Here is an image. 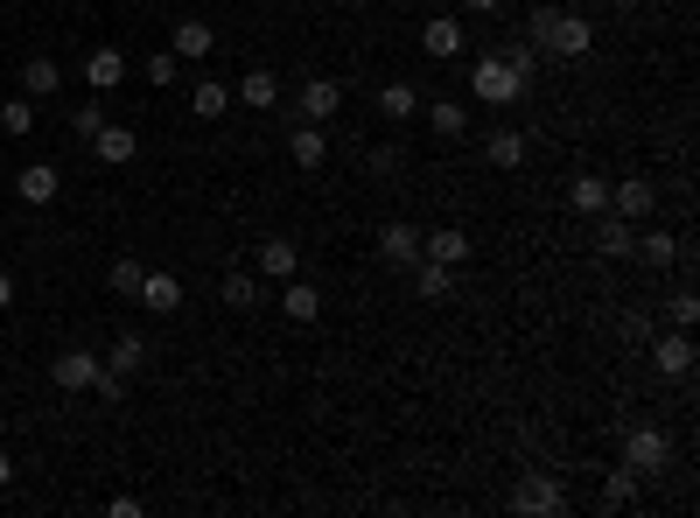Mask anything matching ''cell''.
I'll return each instance as SVG.
<instances>
[{
  "instance_id": "1",
  "label": "cell",
  "mask_w": 700,
  "mask_h": 518,
  "mask_svg": "<svg viewBox=\"0 0 700 518\" xmlns=\"http://www.w3.org/2000/svg\"><path fill=\"white\" fill-rule=\"evenodd\" d=\"M525 43H533V49H554V56H589V49H596V22H589V14H575V8H540Z\"/></svg>"
},
{
  "instance_id": "2",
  "label": "cell",
  "mask_w": 700,
  "mask_h": 518,
  "mask_svg": "<svg viewBox=\"0 0 700 518\" xmlns=\"http://www.w3.org/2000/svg\"><path fill=\"white\" fill-rule=\"evenodd\" d=\"M525 91H533V85H525L504 56H477V64H469V99H484V106H519Z\"/></svg>"
},
{
  "instance_id": "3",
  "label": "cell",
  "mask_w": 700,
  "mask_h": 518,
  "mask_svg": "<svg viewBox=\"0 0 700 518\" xmlns=\"http://www.w3.org/2000/svg\"><path fill=\"white\" fill-rule=\"evenodd\" d=\"M666 463H673V441H666V428H652V420L623 428V470H637V476H658Z\"/></svg>"
},
{
  "instance_id": "4",
  "label": "cell",
  "mask_w": 700,
  "mask_h": 518,
  "mask_svg": "<svg viewBox=\"0 0 700 518\" xmlns=\"http://www.w3.org/2000/svg\"><path fill=\"white\" fill-rule=\"evenodd\" d=\"M560 505H567L560 476H546V470H525V476H519V491H512V511H525V518H540V511H546V518H554Z\"/></svg>"
},
{
  "instance_id": "5",
  "label": "cell",
  "mask_w": 700,
  "mask_h": 518,
  "mask_svg": "<svg viewBox=\"0 0 700 518\" xmlns=\"http://www.w3.org/2000/svg\"><path fill=\"white\" fill-rule=\"evenodd\" d=\"M99 351H85V343H70V351H56L49 357V386H64V393H91V378H99Z\"/></svg>"
},
{
  "instance_id": "6",
  "label": "cell",
  "mask_w": 700,
  "mask_h": 518,
  "mask_svg": "<svg viewBox=\"0 0 700 518\" xmlns=\"http://www.w3.org/2000/svg\"><path fill=\"white\" fill-rule=\"evenodd\" d=\"M336 112H344V85H336V78H301V91H295V120L330 126Z\"/></svg>"
},
{
  "instance_id": "7",
  "label": "cell",
  "mask_w": 700,
  "mask_h": 518,
  "mask_svg": "<svg viewBox=\"0 0 700 518\" xmlns=\"http://www.w3.org/2000/svg\"><path fill=\"white\" fill-rule=\"evenodd\" d=\"M610 210H616V218H631V224H645L652 210H658V183H652V176H623V183H610Z\"/></svg>"
},
{
  "instance_id": "8",
  "label": "cell",
  "mask_w": 700,
  "mask_h": 518,
  "mask_svg": "<svg viewBox=\"0 0 700 518\" xmlns=\"http://www.w3.org/2000/svg\"><path fill=\"white\" fill-rule=\"evenodd\" d=\"M78 78L91 85V99H105V91H120V85H126V56L112 49V43H99V49L85 56V70H78Z\"/></svg>"
},
{
  "instance_id": "9",
  "label": "cell",
  "mask_w": 700,
  "mask_h": 518,
  "mask_svg": "<svg viewBox=\"0 0 700 518\" xmlns=\"http://www.w3.org/2000/svg\"><path fill=\"white\" fill-rule=\"evenodd\" d=\"M253 266H259V280H295L301 274V245L295 239H259L253 245Z\"/></svg>"
},
{
  "instance_id": "10",
  "label": "cell",
  "mask_w": 700,
  "mask_h": 518,
  "mask_svg": "<svg viewBox=\"0 0 700 518\" xmlns=\"http://www.w3.org/2000/svg\"><path fill=\"white\" fill-rule=\"evenodd\" d=\"M91 155H99L105 168H126V162L141 155V133H134V126H112V120H105L99 133H91Z\"/></svg>"
},
{
  "instance_id": "11",
  "label": "cell",
  "mask_w": 700,
  "mask_h": 518,
  "mask_svg": "<svg viewBox=\"0 0 700 518\" xmlns=\"http://www.w3.org/2000/svg\"><path fill=\"white\" fill-rule=\"evenodd\" d=\"M378 260H386V266H413V260H421V232H413L407 218L378 224Z\"/></svg>"
},
{
  "instance_id": "12",
  "label": "cell",
  "mask_w": 700,
  "mask_h": 518,
  "mask_svg": "<svg viewBox=\"0 0 700 518\" xmlns=\"http://www.w3.org/2000/svg\"><path fill=\"white\" fill-rule=\"evenodd\" d=\"M134 301H147L155 316H176V309H182V280L168 274V266H147V274H141V295H134Z\"/></svg>"
},
{
  "instance_id": "13",
  "label": "cell",
  "mask_w": 700,
  "mask_h": 518,
  "mask_svg": "<svg viewBox=\"0 0 700 518\" xmlns=\"http://www.w3.org/2000/svg\"><path fill=\"white\" fill-rule=\"evenodd\" d=\"M288 155H295V168H309V176H315V168L330 162V133L315 126V120H295V133H288Z\"/></svg>"
},
{
  "instance_id": "14",
  "label": "cell",
  "mask_w": 700,
  "mask_h": 518,
  "mask_svg": "<svg viewBox=\"0 0 700 518\" xmlns=\"http://www.w3.org/2000/svg\"><path fill=\"white\" fill-rule=\"evenodd\" d=\"M280 309H288V322H323V287L315 280H280Z\"/></svg>"
},
{
  "instance_id": "15",
  "label": "cell",
  "mask_w": 700,
  "mask_h": 518,
  "mask_svg": "<svg viewBox=\"0 0 700 518\" xmlns=\"http://www.w3.org/2000/svg\"><path fill=\"white\" fill-rule=\"evenodd\" d=\"M56 189H64V183H56V168H49V162H29L22 176H14V197L35 203V210H49V203H56Z\"/></svg>"
},
{
  "instance_id": "16",
  "label": "cell",
  "mask_w": 700,
  "mask_h": 518,
  "mask_svg": "<svg viewBox=\"0 0 700 518\" xmlns=\"http://www.w3.org/2000/svg\"><path fill=\"white\" fill-rule=\"evenodd\" d=\"M421 260L463 266V260H469V232H456V224H434V232H421Z\"/></svg>"
},
{
  "instance_id": "17",
  "label": "cell",
  "mask_w": 700,
  "mask_h": 518,
  "mask_svg": "<svg viewBox=\"0 0 700 518\" xmlns=\"http://www.w3.org/2000/svg\"><path fill=\"white\" fill-rule=\"evenodd\" d=\"M631 239H637L631 218H616V210H602V218H596V253L602 260H631Z\"/></svg>"
},
{
  "instance_id": "18",
  "label": "cell",
  "mask_w": 700,
  "mask_h": 518,
  "mask_svg": "<svg viewBox=\"0 0 700 518\" xmlns=\"http://www.w3.org/2000/svg\"><path fill=\"white\" fill-rule=\"evenodd\" d=\"M421 49L434 56V64H448V56H463V22H456V14H434V22L421 29Z\"/></svg>"
},
{
  "instance_id": "19",
  "label": "cell",
  "mask_w": 700,
  "mask_h": 518,
  "mask_svg": "<svg viewBox=\"0 0 700 518\" xmlns=\"http://www.w3.org/2000/svg\"><path fill=\"white\" fill-rule=\"evenodd\" d=\"M168 49H176L182 64H203V56L218 49V29H211V22H176V35H168Z\"/></svg>"
},
{
  "instance_id": "20",
  "label": "cell",
  "mask_w": 700,
  "mask_h": 518,
  "mask_svg": "<svg viewBox=\"0 0 700 518\" xmlns=\"http://www.w3.org/2000/svg\"><path fill=\"white\" fill-rule=\"evenodd\" d=\"M652 364H658L666 378H687V372H693V337H687V330L658 337V343H652Z\"/></svg>"
},
{
  "instance_id": "21",
  "label": "cell",
  "mask_w": 700,
  "mask_h": 518,
  "mask_svg": "<svg viewBox=\"0 0 700 518\" xmlns=\"http://www.w3.org/2000/svg\"><path fill=\"white\" fill-rule=\"evenodd\" d=\"M56 91H64L56 56H29V64H22V99H56Z\"/></svg>"
},
{
  "instance_id": "22",
  "label": "cell",
  "mask_w": 700,
  "mask_h": 518,
  "mask_svg": "<svg viewBox=\"0 0 700 518\" xmlns=\"http://www.w3.org/2000/svg\"><path fill=\"white\" fill-rule=\"evenodd\" d=\"M232 99H238V106H253V112H274V106H280V78H274V70H245Z\"/></svg>"
},
{
  "instance_id": "23",
  "label": "cell",
  "mask_w": 700,
  "mask_h": 518,
  "mask_svg": "<svg viewBox=\"0 0 700 518\" xmlns=\"http://www.w3.org/2000/svg\"><path fill=\"white\" fill-rule=\"evenodd\" d=\"M448 287H456V266H442V260H413V295H421V301H448Z\"/></svg>"
},
{
  "instance_id": "24",
  "label": "cell",
  "mask_w": 700,
  "mask_h": 518,
  "mask_svg": "<svg viewBox=\"0 0 700 518\" xmlns=\"http://www.w3.org/2000/svg\"><path fill=\"white\" fill-rule=\"evenodd\" d=\"M378 112H386L392 126H407L413 112H421V91H413L407 78H392V85H378Z\"/></svg>"
},
{
  "instance_id": "25",
  "label": "cell",
  "mask_w": 700,
  "mask_h": 518,
  "mask_svg": "<svg viewBox=\"0 0 700 518\" xmlns=\"http://www.w3.org/2000/svg\"><path fill=\"white\" fill-rule=\"evenodd\" d=\"M567 210L602 218V210H610V183H602V176H575V183H567Z\"/></svg>"
},
{
  "instance_id": "26",
  "label": "cell",
  "mask_w": 700,
  "mask_h": 518,
  "mask_svg": "<svg viewBox=\"0 0 700 518\" xmlns=\"http://www.w3.org/2000/svg\"><path fill=\"white\" fill-rule=\"evenodd\" d=\"M631 260H645L652 274H658V266H679V239L673 232H637L631 239Z\"/></svg>"
},
{
  "instance_id": "27",
  "label": "cell",
  "mask_w": 700,
  "mask_h": 518,
  "mask_svg": "<svg viewBox=\"0 0 700 518\" xmlns=\"http://www.w3.org/2000/svg\"><path fill=\"white\" fill-rule=\"evenodd\" d=\"M224 106H232V85L197 78V91H189V112H197V120H224Z\"/></svg>"
},
{
  "instance_id": "28",
  "label": "cell",
  "mask_w": 700,
  "mask_h": 518,
  "mask_svg": "<svg viewBox=\"0 0 700 518\" xmlns=\"http://www.w3.org/2000/svg\"><path fill=\"white\" fill-rule=\"evenodd\" d=\"M105 364H112V372H126V378H134L141 364H147V337H141V330L112 337V351H105Z\"/></svg>"
},
{
  "instance_id": "29",
  "label": "cell",
  "mask_w": 700,
  "mask_h": 518,
  "mask_svg": "<svg viewBox=\"0 0 700 518\" xmlns=\"http://www.w3.org/2000/svg\"><path fill=\"white\" fill-rule=\"evenodd\" d=\"M218 301L224 309H259V274H224V287H218Z\"/></svg>"
},
{
  "instance_id": "30",
  "label": "cell",
  "mask_w": 700,
  "mask_h": 518,
  "mask_svg": "<svg viewBox=\"0 0 700 518\" xmlns=\"http://www.w3.org/2000/svg\"><path fill=\"white\" fill-rule=\"evenodd\" d=\"M519 162H525V133L519 126L490 133V168H519Z\"/></svg>"
},
{
  "instance_id": "31",
  "label": "cell",
  "mask_w": 700,
  "mask_h": 518,
  "mask_svg": "<svg viewBox=\"0 0 700 518\" xmlns=\"http://www.w3.org/2000/svg\"><path fill=\"white\" fill-rule=\"evenodd\" d=\"M631 497H637V470H610V476H602V505H610V511H623Z\"/></svg>"
},
{
  "instance_id": "32",
  "label": "cell",
  "mask_w": 700,
  "mask_h": 518,
  "mask_svg": "<svg viewBox=\"0 0 700 518\" xmlns=\"http://www.w3.org/2000/svg\"><path fill=\"white\" fill-rule=\"evenodd\" d=\"M666 316H673V330H693V322H700V295H693V287H673Z\"/></svg>"
},
{
  "instance_id": "33",
  "label": "cell",
  "mask_w": 700,
  "mask_h": 518,
  "mask_svg": "<svg viewBox=\"0 0 700 518\" xmlns=\"http://www.w3.org/2000/svg\"><path fill=\"white\" fill-rule=\"evenodd\" d=\"M0 133H35V99H8V106H0Z\"/></svg>"
},
{
  "instance_id": "34",
  "label": "cell",
  "mask_w": 700,
  "mask_h": 518,
  "mask_svg": "<svg viewBox=\"0 0 700 518\" xmlns=\"http://www.w3.org/2000/svg\"><path fill=\"white\" fill-rule=\"evenodd\" d=\"M141 274H147L141 260H112V274H105V287H112V295H141Z\"/></svg>"
},
{
  "instance_id": "35",
  "label": "cell",
  "mask_w": 700,
  "mask_h": 518,
  "mask_svg": "<svg viewBox=\"0 0 700 518\" xmlns=\"http://www.w3.org/2000/svg\"><path fill=\"white\" fill-rule=\"evenodd\" d=\"M427 120H434V133H442V141H456V133L469 126V120H463V106H456V99H434V112H427Z\"/></svg>"
},
{
  "instance_id": "36",
  "label": "cell",
  "mask_w": 700,
  "mask_h": 518,
  "mask_svg": "<svg viewBox=\"0 0 700 518\" xmlns=\"http://www.w3.org/2000/svg\"><path fill=\"white\" fill-rule=\"evenodd\" d=\"M504 64H512V70H519L525 85L540 78V49H533V43H512V49H504Z\"/></svg>"
},
{
  "instance_id": "37",
  "label": "cell",
  "mask_w": 700,
  "mask_h": 518,
  "mask_svg": "<svg viewBox=\"0 0 700 518\" xmlns=\"http://www.w3.org/2000/svg\"><path fill=\"white\" fill-rule=\"evenodd\" d=\"M91 393L120 407V399H126V372H112V364H99V378H91Z\"/></svg>"
},
{
  "instance_id": "38",
  "label": "cell",
  "mask_w": 700,
  "mask_h": 518,
  "mask_svg": "<svg viewBox=\"0 0 700 518\" xmlns=\"http://www.w3.org/2000/svg\"><path fill=\"white\" fill-rule=\"evenodd\" d=\"M176 70H182L176 49H155V56H147V78H155V85H176Z\"/></svg>"
},
{
  "instance_id": "39",
  "label": "cell",
  "mask_w": 700,
  "mask_h": 518,
  "mask_svg": "<svg viewBox=\"0 0 700 518\" xmlns=\"http://www.w3.org/2000/svg\"><path fill=\"white\" fill-rule=\"evenodd\" d=\"M105 126V112H99V99H91V106H78V112H70V133H78V141H91V133H99Z\"/></svg>"
},
{
  "instance_id": "40",
  "label": "cell",
  "mask_w": 700,
  "mask_h": 518,
  "mask_svg": "<svg viewBox=\"0 0 700 518\" xmlns=\"http://www.w3.org/2000/svg\"><path fill=\"white\" fill-rule=\"evenodd\" d=\"M365 168H371V176H400V147H371Z\"/></svg>"
},
{
  "instance_id": "41",
  "label": "cell",
  "mask_w": 700,
  "mask_h": 518,
  "mask_svg": "<svg viewBox=\"0 0 700 518\" xmlns=\"http://www.w3.org/2000/svg\"><path fill=\"white\" fill-rule=\"evenodd\" d=\"M8 309H14V274L0 266V316H8Z\"/></svg>"
},
{
  "instance_id": "42",
  "label": "cell",
  "mask_w": 700,
  "mask_h": 518,
  "mask_svg": "<svg viewBox=\"0 0 700 518\" xmlns=\"http://www.w3.org/2000/svg\"><path fill=\"white\" fill-rule=\"evenodd\" d=\"M504 0H463V14H498Z\"/></svg>"
},
{
  "instance_id": "43",
  "label": "cell",
  "mask_w": 700,
  "mask_h": 518,
  "mask_svg": "<svg viewBox=\"0 0 700 518\" xmlns=\"http://www.w3.org/2000/svg\"><path fill=\"white\" fill-rule=\"evenodd\" d=\"M8 484H14V455L0 449V491H8Z\"/></svg>"
},
{
  "instance_id": "44",
  "label": "cell",
  "mask_w": 700,
  "mask_h": 518,
  "mask_svg": "<svg viewBox=\"0 0 700 518\" xmlns=\"http://www.w3.org/2000/svg\"><path fill=\"white\" fill-rule=\"evenodd\" d=\"M602 8H616V14H631V8H637V0H602Z\"/></svg>"
}]
</instances>
